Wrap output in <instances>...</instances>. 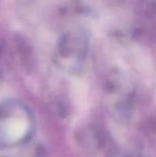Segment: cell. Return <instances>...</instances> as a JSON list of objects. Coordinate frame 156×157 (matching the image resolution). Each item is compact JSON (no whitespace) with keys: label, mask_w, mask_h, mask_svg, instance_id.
<instances>
[{"label":"cell","mask_w":156,"mask_h":157,"mask_svg":"<svg viewBox=\"0 0 156 157\" xmlns=\"http://www.w3.org/2000/svg\"><path fill=\"white\" fill-rule=\"evenodd\" d=\"M34 132L32 111L17 101L0 103V147H21L31 140Z\"/></svg>","instance_id":"obj_1"}]
</instances>
